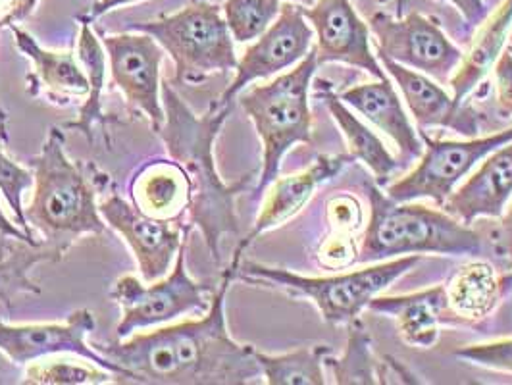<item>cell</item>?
Returning <instances> with one entry per match:
<instances>
[{"label":"cell","instance_id":"1","mask_svg":"<svg viewBox=\"0 0 512 385\" xmlns=\"http://www.w3.org/2000/svg\"><path fill=\"white\" fill-rule=\"evenodd\" d=\"M235 272L233 264L222 270L203 318L93 347L122 368L126 384H256L262 378L256 347L237 343L226 324V297Z\"/></svg>","mask_w":512,"mask_h":385},{"label":"cell","instance_id":"2","mask_svg":"<svg viewBox=\"0 0 512 385\" xmlns=\"http://www.w3.org/2000/svg\"><path fill=\"white\" fill-rule=\"evenodd\" d=\"M162 104L166 122L158 135L168 156L180 162L191 183L187 224L201 231L210 257L220 266L222 237L239 235L241 231L235 201L253 187L258 174L249 172L228 183L222 180L216 168L214 143L228 122L233 106L210 103L206 112L197 114L168 83L162 85Z\"/></svg>","mask_w":512,"mask_h":385},{"label":"cell","instance_id":"3","mask_svg":"<svg viewBox=\"0 0 512 385\" xmlns=\"http://www.w3.org/2000/svg\"><path fill=\"white\" fill-rule=\"evenodd\" d=\"M64 147V128L52 126L41 151L29 160L35 183L26 220L29 228L41 233V245L51 251L54 262H60L83 235H103L106 230L97 205V181L108 176L99 170L89 178L87 168L70 160Z\"/></svg>","mask_w":512,"mask_h":385},{"label":"cell","instance_id":"4","mask_svg":"<svg viewBox=\"0 0 512 385\" xmlns=\"http://www.w3.org/2000/svg\"><path fill=\"white\" fill-rule=\"evenodd\" d=\"M364 195L370 216L360 233L359 262L372 264L409 255L480 257L486 251L484 237L462 224L441 206L430 208L416 201L397 203L382 187L366 181Z\"/></svg>","mask_w":512,"mask_h":385},{"label":"cell","instance_id":"5","mask_svg":"<svg viewBox=\"0 0 512 385\" xmlns=\"http://www.w3.org/2000/svg\"><path fill=\"white\" fill-rule=\"evenodd\" d=\"M318 68L316 52L312 49L295 68L268 83L245 87L237 95V103L253 122L262 145L256 199L280 176L285 154L295 145L312 143L310 91Z\"/></svg>","mask_w":512,"mask_h":385},{"label":"cell","instance_id":"6","mask_svg":"<svg viewBox=\"0 0 512 385\" xmlns=\"http://www.w3.org/2000/svg\"><path fill=\"white\" fill-rule=\"evenodd\" d=\"M422 258L418 255L391 258L384 262H372L360 270L322 278H310L285 268H274L241 258L235 280L280 289L293 299H305L318 308L326 324L347 326L360 318L376 295L414 270Z\"/></svg>","mask_w":512,"mask_h":385},{"label":"cell","instance_id":"7","mask_svg":"<svg viewBox=\"0 0 512 385\" xmlns=\"http://www.w3.org/2000/svg\"><path fill=\"white\" fill-rule=\"evenodd\" d=\"M128 29L151 35L170 54L176 83L199 85L235 70L239 62L222 6L208 0H193L172 16L129 24Z\"/></svg>","mask_w":512,"mask_h":385},{"label":"cell","instance_id":"8","mask_svg":"<svg viewBox=\"0 0 512 385\" xmlns=\"http://www.w3.org/2000/svg\"><path fill=\"white\" fill-rule=\"evenodd\" d=\"M187 245L189 237L183 241L168 278H160L153 285H145L128 274L114 282L110 289V299H114L122 308V320L116 326L118 339H126L137 330H145L156 324L172 322L189 312L205 314L208 310L216 285L197 282L189 276Z\"/></svg>","mask_w":512,"mask_h":385},{"label":"cell","instance_id":"9","mask_svg":"<svg viewBox=\"0 0 512 385\" xmlns=\"http://www.w3.org/2000/svg\"><path fill=\"white\" fill-rule=\"evenodd\" d=\"M424 151L418 164L407 176L385 185V195L397 203L432 199L443 206L447 197L487 154L512 141V128L491 133L486 137H468L462 141L432 139L424 129L420 131Z\"/></svg>","mask_w":512,"mask_h":385},{"label":"cell","instance_id":"10","mask_svg":"<svg viewBox=\"0 0 512 385\" xmlns=\"http://www.w3.org/2000/svg\"><path fill=\"white\" fill-rule=\"evenodd\" d=\"M376 54L420 74L449 81L457 72L462 51L445 35L436 18L410 12L401 18L376 12L370 22Z\"/></svg>","mask_w":512,"mask_h":385},{"label":"cell","instance_id":"11","mask_svg":"<svg viewBox=\"0 0 512 385\" xmlns=\"http://www.w3.org/2000/svg\"><path fill=\"white\" fill-rule=\"evenodd\" d=\"M314 49V31L301 4L285 2L276 22L268 27L237 62L235 77L216 101L218 106H233L237 95L255 83L295 68Z\"/></svg>","mask_w":512,"mask_h":385},{"label":"cell","instance_id":"12","mask_svg":"<svg viewBox=\"0 0 512 385\" xmlns=\"http://www.w3.org/2000/svg\"><path fill=\"white\" fill-rule=\"evenodd\" d=\"M103 47L108 54L112 85L120 89L131 110L149 118L151 129L158 133L166 122L160 97V64L166 51L141 31L106 35Z\"/></svg>","mask_w":512,"mask_h":385},{"label":"cell","instance_id":"13","mask_svg":"<svg viewBox=\"0 0 512 385\" xmlns=\"http://www.w3.org/2000/svg\"><path fill=\"white\" fill-rule=\"evenodd\" d=\"M106 226L116 231L131 249L143 282L153 283L168 274L193 226L147 216L118 193L99 203Z\"/></svg>","mask_w":512,"mask_h":385},{"label":"cell","instance_id":"14","mask_svg":"<svg viewBox=\"0 0 512 385\" xmlns=\"http://www.w3.org/2000/svg\"><path fill=\"white\" fill-rule=\"evenodd\" d=\"M95 326V314L89 308H79L64 322L56 324L14 326L0 320V353L18 366H27L52 355H76L122 376L126 385L122 368L101 355L93 345H87L85 337L95 332Z\"/></svg>","mask_w":512,"mask_h":385},{"label":"cell","instance_id":"15","mask_svg":"<svg viewBox=\"0 0 512 385\" xmlns=\"http://www.w3.org/2000/svg\"><path fill=\"white\" fill-rule=\"evenodd\" d=\"M303 12L314 31L318 66L345 64L376 79L389 77L372 49L370 27L351 0H316L312 6H303Z\"/></svg>","mask_w":512,"mask_h":385},{"label":"cell","instance_id":"16","mask_svg":"<svg viewBox=\"0 0 512 385\" xmlns=\"http://www.w3.org/2000/svg\"><path fill=\"white\" fill-rule=\"evenodd\" d=\"M351 160H353L351 156H343V154H318L314 162L305 170L285 178L278 176L272 181L264 191V201L256 216L253 230L249 231L243 239H239L231 257V264L239 266L245 251L262 233L276 230L283 224H287L291 218H295L312 201L316 191L324 183L337 178L339 172L345 170V166Z\"/></svg>","mask_w":512,"mask_h":385},{"label":"cell","instance_id":"17","mask_svg":"<svg viewBox=\"0 0 512 385\" xmlns=\"http://www.w3.org/2000/svg\"><path fill=\"white\" fill-rule=\"evenodd\" d=\"M378 56V54H376ZM385 74L399 87L410 116L422 129H451L462 137H478L482 116L472 104L457 103L436 79L407 66H401L385 56H378Z\"/></svg>","mask_w":512,"mask_h":385},{"label":"cell","instance_id":"18","mask_svg":"<svg viewBox=\"0 0 512 385\" xmlns=\"http://www.w3.org/2000/svg\"><path fill=\"white\" fill-rule=\"evenodd\" d=\"M512 199V141L487 154L476 172H470L466 181L443 203L462 224L472 226L480 218H501Z\"/></svg>","mask_w":512,"mask_h":385},{"label":"cell","instance_id":"19","mask_svg":"<svg viewBox=\"0 0 512 385\" xmlns=\"http://www.w3.org/2000/svg\"><path fill=\"white\" fill-rule=\"evenodd\" d=\"M368 310L391 318L401 341L412 349H432L439 341L441 326H462L449 307L443 283L407 295L380 293L370 301Z\"/></svg>","mask_w":512,"mask_h":385},{"label":"cell","instance_id":"20","mask_svg":"<svg viewBox=\"0 0 512 385\" xmlns=\"http://www.w3.org/2000/svg\"><path fill=\"white\" fill-rule=\"evenodd\" d=\"M8 29L14 35L16 49L33 62V72L27 76L29 95H43L58 106H66L74 99L89 97L91 83L74 52L49 51L18 24Z\"/></svg>","mask_w":512,"mask_h":385},{"label":"cell","instance_id":"21","mask_svg":"<svg viewBox=\"0 0 512 385\" xmlns=\"http://www.w3.org/2000/svg\"><path fill=\"white\" fill-rule=\"evenodd\" d=\"M339 97L395 143L403 166H409L410 162L420 158L424 141L412 126L403 101L399 99L389 77L349 87L339 93Z\"/></svg>","mask_w":512,"mask_h":385},{"label":"cell","instance_id":"22","mask_svg":"<svg viewBox=\"0 0 512 385\" xmlns=\"http://www.w3.org/2000/svg\"><path fill=\"white\" fill-rule=\"evenodd\" d=\"M133 205L147 216L166 222H183L191 205V183L174 158L145 162L129 181Z\"/></svg>","mask_w":512,"mask_h":385},{"label":"cell","instance_id":"23","mask_svg":"<svg viewBox=\"0 0 512 385\" xmlns=\"http://www.w3.org/2000/svg\"><path fill=\"white\" fill-rule=\"evenodd\" d=\"M312 87L314 97L326 106L335 126L345 137L351 158L362 162L372 172L374 181L380 187H385L391 176L403 168L401 160L389 153L384 141L353 114L351 106L341 101L339 93L333 91L332 83L318 79L312 83Z\"/></svg>","mask_w":512,"mask_h":385},{"label":"cell","instance_id":"24","mask_svg":"<svg viewBox=\"0 0 512 385\" xmlns=\"http://www.w3.org/2000/svg\"><path fill=\"white\" fill-rule=\"evenodd\" d=\"M512 274L501 276L489 260H472L461 266L445 285L449 307L462 326H476L499 307Z\"/></svg>","mask_w":512,"mask_h":385},{"label":"cell","instance_id":"25","mask_svg":"<svg viewBox=\"0 0 512 385\" xmlns=\"http://www.w3.org/2000/svg\"><path fill=\"white\" fill-rule=\"evenodd\" d=\"M478 27L480 29L474 35L470 49L462 54L457 72L449 79L457 103L468 101L472 91L486 79L505 51L512 29V0H503L501 6Z\"/></svg>","mask_w":512,"mask_h":385},{"label":"cell","instance_id":"26","mask_svg":"<svg viewBox=\"0 0 512 385\" xmlns=\"http://www.w3.org/2000/svg\"><path fill=\"white\" fill-rule=\"evenodd\" d=\"M79 35H77V60L81 62L85 74L91 83L89 97L81 103L77 120L66 122L62 128L76 129L85 135L89 143L97 141V131H104L110 122L108 114H104L103 93L104 79H106V54H104L103 41L95 35L91 24L79 22Z\"/></svg>","mask_w":512,"mask_h":385},{"label":"cell","instance_id":"27","mask_svg":"<svg viewBox=\"0 0 512 385\" xmlns=\"http://www.w3.org/2000/svg\"><path fill=\"white\" fill-rule=\"evenodd\" d=\"M333 355L328 345H308L282 355H268L256 349L262 378L268 385H326V360Z\"/></svg>","mask_w":512,"mask_h":385},{"label":"cell","instance_id":"28","mask_svg":"<svg viewBox=\"0 0 512 385\" xmlns=\"http://www.w3.org/2000/svg\"><path fill=\"white\" fill-rule=\"evenodd\" d=\"M0 303L12 308L22 295H41V287L29 278V272L41 262H54L51 251L43 245H31L26 241L0 239Z\"/></svg>","mask_w":512,"mask_h":385},{"label":"cell","instance_id":"29","mask_svg":"<svg viewBox=\"0 0 512 385\" xmlns=\"http://www.w3.org/2000/svg\"><path fill=\"white\" fill-rule=\"evenodd\" d=\"M332 368L333 382L337 385H376L382 384V364L376 360L372 339L366 332L362 320L357 318L347 324V345L339 359L333 355L326 360Z\"/></svg>","mask_w":512,"mask_h":385},{"label":"cell","instance_id":"30","mask_svg":"<svg viewBox=\"0 0 512 385\" xmlns=\"http://www.w3.org/2000/svg\"><path fill=\"white\" fill-rule=\"evenodd\" d=\"M26 385H120L122 376L91 360L41 359L27 364Z\"/></svg>","mask_w":512,"mask_h":385},{"label":"cell","instance_id":"31","mask_svg":"<svg viewBox=\"0 0 512 385\" xmlns=\"http://www.w3.org/2000/svg\"><path fill=\"white\" fill-rule=\"evenodd\" d=\"M235 43H253L282 12V0H226L222 6Z\"/></svg>","mask_w":512,"mask_h":385},{"label":"cell","instance_id":"32","mask_svg":"<svg viewBox=\"0 0 512 385\" xmlns=\"http://www.w3.org/2000/svg\"><path fill=\"white\" fill-rule=\"evenodd\" d=\"M35 183V176L31 170L14 162L8 154L0 149V193L6 199L10 210L14 212L18 224L22 230L31 233L26 220V208H24V193L31 189ZM33 235V233H31Z\"/></svg>","mask_w":512,"mask_h":385},{"label":"cell","instance_id":"33","mask_svg":"<svg viewBox=\"0 0 512 385\" xmlns=\"http://www.w3.org/2000/svg\"><path fill=\"white\" fill-rule=\"evenodd\" d=\"M453 357L493 372L512 374V337L491 343L464 345L453 351Z\"/></svg>","mask_w":512,"mask_h":385},{"label":"cell","instance_id":"34","mask_svg":"<svg viewBox=\"0 0 512 385\" xmlns=\"http://www.w3.org/2000/svg\"><path fill=\"white\" fill-rule=\"evenodd\" d=\"M359 249L357 235L332 231L316 249V260L322 268L345 270L359 262Z\"/></svg>","mask_w":512,"mask_h":385},{"label":"cell","instance_id":"35","mask_svg":"<svg viewBox=\"0 0 512 385\" xmlns=\"http://www.w3.org/2000/svg\"><path fill=\"white\" fill-rule=\"evenodd\" d=\"M328 220L335 233L357 235L364 230V212L353 195H335L328 203Z\"/></svg>","mask_w":512,"mask_h":385},{"label":"cell","instance_id":"36","mask_svg":"<svg viewBox=\"0 0 512 385\" xmlns=\"http://www.w3.org/2000/svg\"><path fill=\"white\" fill-rule=\"evenodd\" d=\"M495 77V99L503 114L512 118V49L503 51L493 66Z\"/></svg>","mask_w":512,"mask_h":385},{"label":"cell","instance_id":"37","mask_svg":"<svg viewBox=\"0 0 512 385\" xmlns=\"http://www.w3.org/2000/svg\"><path fill=\"white\" fill-rule=\"evenodd\" d=\"M501 224L495 231V253L507 258L512 268V205L507 206L505 214L499 218Z\"/></svg>","mask_w":512,"mask_h":385},{"label":"cell","instance_id":"38","mask_svg":"<svg viewBox=\"0 0 512 385\" xmlns=\"http://www.w3.org/2000/svg\"><path fill=\"white\" fill-rule=\"evenodd\" d=\"M439 2L453 4L468 26L478 27L487 18V8L484 0H439Z\"/></svg>","mask_w":512,"mask_h":385},{"label":"cell","instance_id":"39","mask_svg":"<svg viewBox=\"0 0 512 385\" xmlns=\"http://www.w3.org/2000/svg\"><path fill=\"white\" fill-rule=\"evenodd\" d=\"M133 2H139V0H99V2H95L93 6H89L85 12L77 14V20L91 24V22H95L97 18H101L104 14L112 12L114 8H120V6H126V4H133Z\"/></svg>","mask_w":512,"mask_h":385},{"label":"cell","instance_id":"40","mask_svg":"<svg viewBox=\"0 0 512 385\" xmlns=\"http://www.w3.org/2000/svg\"><path fill=\"white\" fill-rule=\"evenodd\" d=\"M0 235L2 237H8V239H16V241H26L31 245H41V241H37L31 233L22 230V228H16L2 212V206H0Z\"/></svg>","mask_w":512,"mask_h":385},{"label":"cell","instance_id":"41","mask_svg":"<svg viewBox=\"0 0 512 385\" xmlns=\"http://www.w3.org/2000/svg\"><path fill=\"white\" fill-rule=\"evenodd\" d=\"M37 4H39V0H18V4H16V8H14L12 16H10L8 27L14 26V24H20V22L27 20V18L33 14V10L37 8Z\"/></svg>","mask_w":512,"mask_h":385},{"label":"cell","instance_id":"42","mask_svg":"<svg viewBox=\"0 0 512 385\" xmlns=\"http://www.w3.org/2000/svg\"><path fill=\"white\" fill-rule=\"evenodd\" d=\"M16 4H18V0H0V29L8 27L10 16L16 8Z\"/></svg>","mask_w":512,"mask_h":385},{"label":"cell","instance_id":"43","mask_svg":"<svg viewBox=\"0 0 512 385\" xmlns=\"http://www.w3.org/2000/svg\"><path fill=\"white\" fill-rule=\"evenodd\" d=\"M0 137H2L4 143L10 141V137H8V114L4 112L2 106H0Z\"/></svg>","mask_w":512,"mask_h":385},{"label":"cell","instance_id":"44","mask_svg":"<svg viewBox=\"0 0 512 385\" xmlns=\"http://www.w3.org/2000/svg\"><path fill=\"white\" fill-rule=\"evenodd\" d=\"M405 6H407V0H395V16L397 18L405 16Z\"/></svg>","mask_w":512,"mask_h":385},{"label":"cell","instance_id":"45","mask_svg":"<svg viewBox=\"0 0 512 385\" xmlns=\"http://www.w3.org/2000/svg\"><path fill=\"white\" fill-rule=\"evenodd\" d=\"M287 2H293V4H301V6H312L316 0H287Z\"/></svg>","mask_w":512,"mask_h":385},{"label":"cell","instance_id":"46","mask_svg":"<svg viewBox=\"0 0 512 385\" xmlns=\"http://www.w3.org/2000/svg\"><path fill=\"white\" fill-rule=\"evenodd\" d=\"M376 2H380V4H385V2H387V0H376Z\"/></svg>","mask_w":512,"mask_h":385},{"label":"cell","instance_id":"47","mask_svg":"<svg viewBox=\"0 0 512 385\" xmlns=\"http://www.w3.org/2000/svg\"><path fill=\"white\" fill-rule=\"evenodd\" d=\"M509 41H511V49H512V29H511V35H509Z\"/></svg>","mask_w":512,"mask_h":385}]
</instances>
